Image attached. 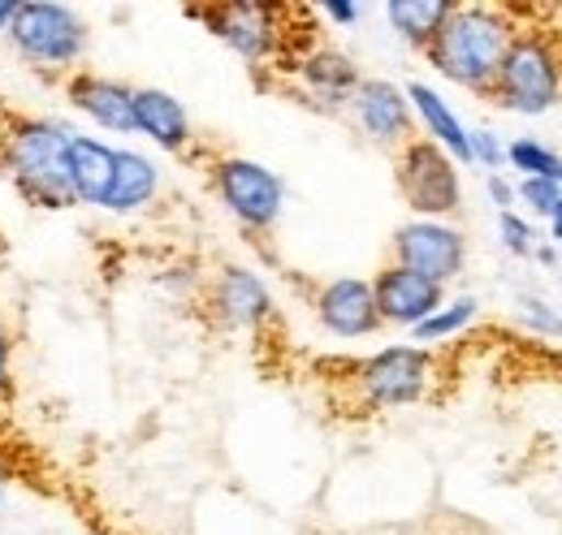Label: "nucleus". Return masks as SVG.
<instances>
[{
    "label": "nucleus",
    "instance_id": "obj_21",
    "mask_svg": "<svg viewBox=\"0 0 562 535\" xmlns=\"http://www.w3.org/2000/svg\"><path fill=\"white\" fill-rule=\"evenodd\" d=\"M476 311H481V303L472 298V294H463V298H454V303H441L424 325L412 329V337L420 341V345H432V341H446V337H459L472 320H476Z\"/></svg>",
    "mask_w": 562,
    "mask_h": 535
},
{
    "label": "nucleus",
    "instance_id": "obj_17",
    "mask_svg": "<svg viewBox=\"0 0 562 535\" xmlns=\"http://www.w3.org/2000/svg\"><path fill=\"white\" fill-rule=\"evenodd\" d=\"M407 91V104H412V117H420L428 143H437L454 164H472V130L454 117V109L428 87V82H412L403 87Z\"/></svg>",
    "mask_w": 562,
    "mask_h": 535
},
{
    "label": "nucleus",
    "instance_id": "obj_25",
    "mask_svg": "<svg viewBox=\"0 0 562 535\" xmlns=\"http://www.w3.org/2000/svg\"><path fill=\"white\" fill-rule=\"evenodd\" d=\"M515 200L528 203V212H532V216L550 220V216H554V207L562 203V195L550 178H519V182H515Z\"/></svg>",
    "mask_w": 562,
    "mask_h": 535
},
{
    "label": "nucleus",
    "instance_id": "obj_5",
    "mask_svg": "<svg viewBox=\"0 0 562 535\" xmlns=\"http://www.w3.org/2000/svg\"><path fill=\"white\" fill-rule=\"evenodd\" d=\"M355 389L368 410H398L428 394L432 385V354L424 345H385L355 363Z\"/></svg>",
    "mask_w": 562,
    "mask_h": 535
},
{
    "label": "nucleus",
    "instance_id": "obj_1",
    "mask_svg": "<svg viewBox=\"0 0 562 535\" xmlns=\"http://www.w3.org/2000/svg\"><path fill=\"white\" fill-rule=\"evenodd\" d=\"M70 134L74 130L53 126L44 117L4 113V126H0V173L13 182V191L31 207L61 212V207L74 203L70 164H66Z\"/></svg>",
    "mask_w": 562,
    "mask_h": 535
},
{
    "label": "nucleus",
    "instance_id": "obj_15",
    "mask_svg": "<svg viewBox=\"0 0 562 535\" xmlns=\"http://www.w3.org/2000/svg\"><path fill=\"white\" fill-rule=\"evenodd\" d=\"M66 164H70V191L74 203H91L104 207L109 191H113V169H117V147L87 138V134H70L66 147Z\"/></svg>",
    "mask_w": 562,
    "mask_h": 535
},
{
    "label": "nucleus",
    "instance_id": "obj_22",
    "mask_svg": "<svg viewBox=\"0 0 562 535\" xmlns=\"http://www.w3.org/2000/svg\"><path fill=\"white\" fill-rule=\"evenodd\" d=\"M559 151H550L541 138H515L506 143V164L519 173V178H550L559 169Z\"/></svg>",
    "mask_w": 562,
    "mask_h": 535
},
{
    "label": "nucleus",
    "instance_id": "obj_8",
    "mask_svg": "<svg viewBox=\"0 0 562 535\" xmlns=\"http://www.w3.org/2000/svg\"><path fill=\"white\" fill-rule=\"evenodd\" d=\"M394 264L412 268L446 289V281H454L468 264V238L446 220H407L394 234Z\"/></svg>",
    "mask_w": 562,
    "mask_h": 535
},
{
    "label": "nucleus",
    "instance_id": "obj_29",
    "mask_svg": "<svg viewBox=\"0 0 562 535\" xmlns=\"http://www.w3.org/2000/svg\"><path fill=\"white\" fill-rule=\"evenodd\" d=\"M9 354H13V345H9V333H4V325H0V398L9 394Z\"/></svg>",
    "mask_w": 562,
    "mask_h": 535
},
{
    "label": "nucleus",
    "instance_id": "obj_20",
    "mask_svg": "<svg viewBox=\"0 0 562 535\" xmlns=\"http://www.w3.org/2000/svg\"><path fill=\"white\" fill-rule=\"evenodd\" d=\"M450 13H454L450 0H390L385 4V18L398 31V39L412 44V48H420V53L437 39V31L446 26Z\"/></svg>",
    "mask_w": 562,
    "mask_h": 535
},
{
    "label": "nucleus",
    "instance_id": "obj_3",
    "mask_svg": "<svg viewBox=\"0 0 562 535\" xmlns=\"http://www.w3.org/2000/svg\"><path fill=\"white\" fill-rule=\"evenodd\" d=\"M490 95L506 113L546 117L562 100V57L554 39L541 31H515Z\"/></svg>",
    "mask_w": 562,
    "mask_h": 535
},
{
    "label": "nucleus",
    "instance_id": "obj_24",
    "mask_svg": "<svg viewBox=\"0 0 562 535\" xmlns=\"http://www.w3.org/2000/svg\"><path fill=\"white\" fill-rule=\"evenodd\" d=\"M515 316H519L524 329H532L537 337H562V316L546 303V298L524 294V298L515 303Z\"/></svg>",
    "mask_w": 562,
    "mask_h": 535
},
{
    "label": "nucleus",
    "instance_id": "obj_11",
    "mask_svg": "<svg viewBox=\"0 0 562 535\" xmlns=\"http://www.w3.org/2000/svg\"><path fill=\"white\" fill-rule=\"evenodd\" d=\"M351 113L359 122V130L368 134L372 143L385 147H403L416 138V117L407 104V91L385 82V78H363L359 91L351 95Z\"/></svg>",
    "mask_w": 562,
    "mask_h": 535
},
{
    "label": "nucleus",
    "instance_id": "obj_19",
    "mask_svg": "<svg viewBox=\"0 0 562 535\" xmlns=\"http://www.w3.org/2000/svg\"><path fill=\"white\" fill-rule=\"evenodd\" d=\"M160 191V173L143 151H117V169H113V191H109V212H139L143 203L156 200Z\"/></svg>",
    "mask_w": 562,
    "mask_h": 535
},
{
    "label": "nucleus",
    "instance_id": "obj_33",
    "mask_svg": "<svg viewBox=\"0 0 562 535\" xmlns=\"http://www.w3.org/2000/svg\"><path fill=\"white\" fill-rule=\"evenodd\" d=\"M0 497H4V488H0Z\"/></svg>",
    "mask_w": 562,
    "mask_h": 535
},
{
    "label": "nucleus",
    "instance_id": "obj_26",
    "mask_svg": "<svg viewBox=\"0 0 562 535\" xmlns=\"http://www.w3.org/2000/svg\"><path fill=\"white\" fill-rule=\"evenodd\" d=\"M472 164H481V169L497 173V169L506 164V143H502L493 130H472Z\"/></svg>",
    "mask_w": 562,
    "mask_h": 535
},
{
    "label": "nucleus",
    "instance_id": "obj_10",
    "mask_svg": "<svg viewBox=\"0 0 562 535\" xmlns=\"http://www.w3.org/2000/svg\"><path fill=\"white\" fill-rule=\"evenodd\" d=\"M368 285H372V303H376L381 325H398V329H416L446 303L441 285H432L428 276L398 264L381 268L376 281H368Z\"/></svg>",
    "mask_w": 562,
    "mask_h": 535
},
{
    "label": "nucleus",
    "instance_id": "obj_12",
    "mask_svg": "<svg viewBox=\"0 0 562 535\" xmlns=\"http://www.w3.org/2000/svg\"><path fill=\"white\" fill-rule=\"evenodd\" d=\"M312 307H316L321 329L342 337V341L372 337L381 329V316H376V303H372V285L359 281V276H334V281H325Z\"/></svg>",
    "mask_w": 562,
    "mask_h": 535
},
{
    "label": "nucleus",
    "instance_id": "obj_28",
    "mask_svg": "<svg viewBox=\"0 0 562 535\" xmlns=\"http://www.w3.org/2000/svg\"><path fill=\"white\" fill-rule=\"evenodd\" d=\"M359 4H351V0H329L325 4V18H334V22H342V26H351V22H359Z\"/></svg>",
    "mask_w": 562,
    "mask_h": 535
},
{
    "label": "nucleus",
    "instance_id": "obj_9",
    "mask_svg": "<svg viewBox=\"0 0 562 535\" xmlns=\"http://www.w3.org/2000/svg\"><path fill=\"white\" fill-rule=\"evenodd\" d=\"M281 13H285V9H278V4H212V9H191V18L209 22L212 35L225 39V44H229L243 61H251V66L278 57Z\"/></svg>",
    "mask_w": 562,
    "mask_h": 535
},
{
    "label": "nucleus",
    "instance_id": "obj_13",
    "mask_svg": "<svg viewBox=\"0 0 562 535\" xmlns=\"http://www.w3.org/2000/svg\"><path fill=\"white\" fill-rule=\"evenodd\" d=\"M209 307L225 329H260L273 320V294L251 268H221L209 289Z\"/></svg>",
    "mask_w": 562,
    "mask_h": 535
},
{
    "label": "nucleus",
    "instance_id": "obj_4",
    "mask_svg": "<svg viewBox=\"0 0 562 535\" xmlns=\"http://www.w3.org/2000/svg\"><path fill=\"white\" fill-rule=\"evenodd\" d=\"M394 178H398V191H403L407 207L416 212V220H446L463 207L459 164L428 138H412L398 147Z\"/></svg>",
    "mask_w": 562,
    "mask_h": 535
},
{
    "label": "nucleus",
    "instance_id": "obj_31",
    "mask_svg": "<svg viewBox=\"0 0 562 535\" xmlns=\"http://www.w3.org/2000/svg\"><path fill=\"white\" fill-rule=\"evenodd\" d=\"M550 238H554V242H562V203L554 207V216H550Z\"/></svg>",
    "mask_w": 562,
    "mask_h": 535
},
{
    "label": "nucleus",
    "instance_id": "obj_14",
    "mask_svg": "<svg viewBox=\"0 0 562 535\" xmlns=\"http://www.w3.org/2000/svg\"><path fill=\"white\" fill-rule=\"evenodd\" d=\"M66 95L78 113H87L95 126L113 134H139L135 130V87L91 73V69H74L66 82Z\"/></svg>",
    "mask_w": 562,
    "mask_h": 535
},
{
    "label": "nucleus",
    "instance_id": "obj_23",
    "mask_svg": "<svg viewBox=\"0 0 562 535\" xmlns=\"http://www.w3.org/2000/svg\"><path fill=\"white\" fill-rule=\"evenodd\" d=\"M497 234H502V247L510 251V255H519V260H532V251H537V229L510 207V212H497Z\"/></svg>",
    "mask_w": 562,
    "mask_h": 535
},
{
    "label": "nucleus",
    "instance_id": "obj_6",
    "mask_svg": "<svg viewBox=\"0 0 562 535\" xmlns=\"http://www.w3.org/2000/svg\"><path fill=\"white\" fill-rule=\"evenodd\" d=\"M212 186H216V200L229 207V216L256 234L273 229L281 216V203H285V186L273 169L247 160V156H221L212 164Z\"/></svg>",
    "mask_w": 562,
    "mask_h": 535
},
{
    "label": "nucleus",
    "instance_id": "obj_2",
    "mask_svg": "<svg viewBox=\"0 0 562 535\" xmlns=\"http://www.w3.org/2000/svg\"><path fill=\"white\" fill-rule=\"evenodd\" d=\"M510 39H515V22L502 9L454 4V13L437 31V39L424 48V57L441 78H450V82H459L476 95H490Z\"/></svg>",
    "mask_w": 562,
    "mask_h": 535
},
{
    "label": "nucleus",
    "instance_id": "obj_27",
    "mask_svg": "<svg viewBox=\"0 0 562 535\" xmlns=\"http://www.w3.org/2000/svg\"><path fill=\"white\" fill-rule=\"evenodd\" d=\"M485 191H490V200L497 203V212H510V203H515V182H506L502 173H490Z\"/></svg>",
    "mask_w": 562,
    "mask_h": 535
},
{
    "label": "nucleus",
    "instance_id": "obj_18",
    "mask_svg": "<svg viewBox=\"0 0 562 535\" xmlns=\"http://www.w3.org/2000/svg\"><path fill=\"white\" fill-rule=\"evenodd\" d=\"M299 78H303L307 91H312L316 100H325L329 109L351 104V95L359 91V82H363L359 66H355L347 53H338V48H316V53L299 57Z\"/></svg>",
    "mask_w": 562,
    "mask_h": 535
},
{
    "label": "nucleus",
    "instance_id": "obj_7",
    "mask_svg": "<svg viewBox=\"0 0 562 535\" xmlns=\"http://www.w3.org/2000/svg\"><path fill=\"white\" fill-rule=\"evenodd\" d=\"M9 39L26 61L40 66H74L87 53V26L70 4H18Z\"/></svg>",
    "mask_w": 562,
    "mask_h": 535
},
{
    "label": "nucleus",
    "instance_id": "obj_16",
    "mask_svg": "<svg viewBox=\"0 0 562 535\" xmlns=\"http://www.w3.org/2000/svg\"><path fill=\"white\" fill-rule=\"evenodd\" d=\"M135 130L147 134L156 147H165L173 156H182L195 138L182 100H173L169 91H156V87H135Z\"/></svg>",
    "mask_w": 562,
    "mask_h": 535
},
{
    "label": "nucleus",
    "instance_id": "obj_32",
    "mask_svg": "<svg viewBox=\"0 0 562 535\" xmlns=\"http://www.w3.org/2000/svg\"><path fill=\"white\" fill-rule=\"evenodd\" d=\"M532 255H537V260H541V264H559V251H554V247H537V251H532Z\"/></svg>",
    "mask_w": 562,
    "mask_h": 535
},
{
    "label": "nucleus",
    "instance_id": "obj_30",
    "mask_svg": "<svg viewBox=\"0 0 562 535\" xmlns=\"http://www.w3.org/2000/svg\"><path fill=\"white\" fill-rule=\"evenodd\" d=\"M13 13H18V0H0V31H9Z\"/></svg>",
    "mask_w": 562,
    "mask_h": 535
}]
</instances>
